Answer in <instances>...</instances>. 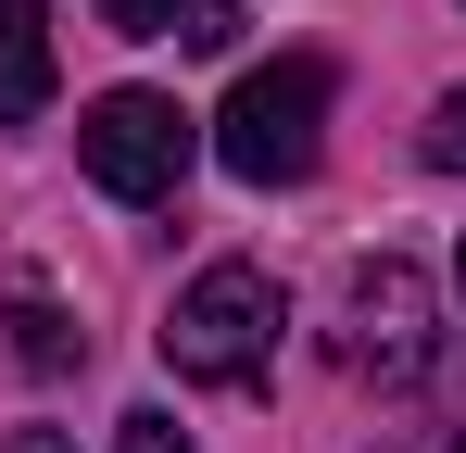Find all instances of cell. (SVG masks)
<instances>
[{"instance_id":"1","label":"cell","mask_w":466,"mask_h":453,"mask_svg":"<svg viewBox=\"0 0 466 453\" xmlns=\"http://www.w3.org/2000/svg\"><path fill=\"white\" fill-rule=\"evenodd\" d=\"M315 139H328V64H252L228 88V114H215V164H228L239 189H290L315 176Z\"/></svg>"},{"instance_id":"2","label":"cell","mask_w":466,"mask_h":453,"mask_svg":"<svg viewBox=\"0 0 466 453\" xmlns=\"http://www.w3.org/2000/svg\"><path fill=\"white\" fill-rule=\"evenodd\" d=\"M265 353H278V277L265 265H202L164 315V366L202 378V390H239V378H265Z\"/></svg>"},{"instance_id":"3","label":"cell","mask_w":466,"mask_h":453,"mask_svg":"<svg viewBox=\"0 0 466 453\" xmlns=\"http://www.w3.org/2000/svg\"><path fill=\"white\" fill-rule=\"evenodd\" d=\"M76 164L114 189V202H177V176H189V114H177L164 88H101L76 114Z\"/></svg>"},{"instance_id":"4","label":"cell","mask_w":466,"mask_h":453,"mask_svg":"<svg viewBox=\"0 0 466 453\" xmlns=\"http://www.w3.org/2000/svg\"><path fill=\"white\" fill-rule=\"evenodd\" d=\"M340 353H353L366 378H390V390H416V378L441 366V327H429V277H416L403 252L353 265V290H340Z\"/></svg>"},{"instance_id":"5","label":"cell","mask_w":466,"mask_h":453,"mask_svg":"<svg viewBox=\"0 0 466 453\" xmlns=\"http://www.w3.org/2000/svg\"><path fill=\"white\" fill-rule=\"evenodd\" d=\"M25 114H51V25H38V0H0V126H25Z\"/></svg>"},{"instance_id":"6","label":"cell","mask_w":466,"mask_h":453,"mask_svg":"<svg viewBox=\"0 0 466 453\" xmlns=\"http://www.w3.org/2000/svg\"><path fill=\"white\" fill-rule=\"evenodd\" d=\"M13 353H25L38 378H51L64 353H76V340H64V315H51V290H13Z\"/></svg>"},{"instance_id":"7","label":"cell","mask_w":466,"mask_h":453,"mask_svg":"<svg viewBox=\"0 0 466 453\" xmlns=\"http://www.w3.org/2000/svg\"><path fill=\"white\" fill-rule=\"evenodd\" d=\"M429 164H441V176H466V88H441V101H429Z\"/></svg>"},{"instance_id":"8","label":"cell","mask_w":466,"mask_h":453,"mask_svg":"<svg viewBox=\"0 0 466 453\" xmlns=\"http://www.w3.org/2000/svg\"><path fill=\"white\" fill-rule=\"evenodd\" d=\"M177 51H239V0H189L177 13Z\"/></svg>"},{"instance_id":"9","label":"cell","mask_w":466,"mask_h":453,"mask_svg":"<svg viewBox=\"0 0 466 453\" xmlns=\"http://www.w3.org/2000/svg\"><path fill=\"white\" fill-rule=\"evenodd\" d=\"M177 13H189V0H101L114 38H177Z\"/></svg>"},{"instance_id":"10","label":"cell","mask_w":466,"mask_h":453,"mask_svg":"<svg viewBox=\"0 0 466 453\" xmlns=\"http://www.w3.org/2000/svg\"><path fill=\"white\" fill-rule=\"evenodd\" d=\"M114 453H189V428H177V416H164V403H139V416H127V428H114Z\"/></svg>"},{"instance_id":"11","label":"cell","mask_w":466,"mask_h":453,"mask_svg":"<svg viewBox=\"0 0 466 453\" xmlns=\"http://www.w3.org/2000/svg\"><path fill=\"white\" fill-rule=\"evenodd\" d=\"M13 453H76V441H64V428H13Z\"/></svg>"},{"instance_id":"12","label":"cell","mask_w":466,"mask_h":453,"mask_svg":"<svg viewBox=\"0 0 466 453\" xmlns=\"http://www.w3.org/2000/svg\"><path fill=\"white\" fill-rule=\"evenodd\" d=\"M403 453H466V441H454V428H429V441H403Z\"/></svg>"},{"instance_id":"13","label":"cell","mask_w":466,"mask_h":453,"mask_svg":"<svg viewBox=\"0 0 466 453\" xmlns=\"http://www.w3.org/2000/svg\"><path fill=\"white\" fill-rule=\"evenodd\" d=\"M454 277H466V252H454Z\"/></svg>"}]
</instances>
